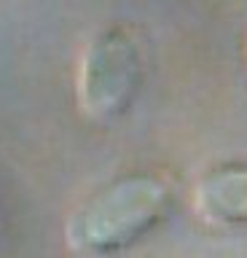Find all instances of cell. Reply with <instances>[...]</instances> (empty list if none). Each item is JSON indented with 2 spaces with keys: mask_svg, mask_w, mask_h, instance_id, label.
<instances>
[{
  "mask_svg": "<svg viewBox=\"0 0 247 258\" xmlns=\"http://www.w3.org/2000/svg\"><path fill=\"white\" fill-rule=\"evenodd\" d=\"M172 185L164 175L134 169L97 188L67 223V245L84 255H116L167 221Z\"/></svg>",
  "mask_w": 247,
  "mask_h": 258,
  "instance_id": "6da1fadb",
  "label": "cell"
},
{
  "mask_svg": "<svg viewBox=\"0 0 247 258\" xmlns=\"http://www.w3.org/2000/svg\"><path fill=\"white\" fill-rule=\"evenodd\" d=\"M145 84V54L129 24H108L89 40L78 70V105L92 121L110 124L129 113Z\"/></svg>",
  "mask_w": 247,
  "mask_h": 258,
  "instance_id": "7a4b0ae2",
  "label": "cell"
},
{
  "mask_svg": "<svg viewBox=\"0 0 247 258\" xmlns=\"http://www.w3.org/2000/svg\"><path fill=\"white\" fill-rule=\"evenodd\" d=\"M194 202L204 221L247 229V159L207 169L196 183Z\"/></svg>",
  "mask_w": 247,
  "mask_h": 258,
  "instance_id": "3957f363",
  "label": "cell"
}]
</instances>
